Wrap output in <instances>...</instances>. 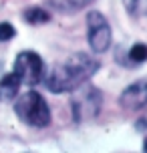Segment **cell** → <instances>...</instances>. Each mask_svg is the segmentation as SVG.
Segmentation results:
<instances>
[{
	"label": "cell",
	"instance_id": "1",
	"mask_svg": "<svg viewBox=\"0 0 147 153\" xmlns=\"http://www.w3.org/2000/svg\"><path fill=\"white\" fill-rule=\"evenodd\" d=\"M99 71V62L85 53H77L59 62L47 76V89L50 93H73L85 85Z\"/></svg>",
	"mask_w": 147,
	"mask_h": 153
},
{
	"label": "cell",
	"instance_id": "2",
	"mask_svg": "<svg viewBox=\"0 0 147 153\" xmlns=\"http://www.w3.org/2000/svg\"><path fill=\"white\" fill-rule=\"evenodd\" d=\"M14 113L22 123L30 127H47L50 123V109L42 95L36 91H26L22 93L14 103Z\"/></svg>",
	"mask_w": 147,
	"mask_h": 153
},
{
	"label": "cell",
	"instance_id": "3",
	"mask_svg": "<svg viewBox=\"0 0 147 153\" xmlns=\"http://www.w3.org/2000/svg\"><path fill=\"white\" fill-rule=\"evenodd\" d=\"M75 95L71 99V109H73V117L77 123L89 121L97 117L103 107V95L99 89H95L91 85H81L79 89H75Z\"/></svg>",
	"mask_w": 147,
	"mask_h": 153
},
{
	"label": "cell",
	"instance_id": "4",
	"mask_svg": "<svg viewBox=\"0 0 147 153\" xmlns=\"http://www.w3.org/2000/svg\"><path fill=\"white\" fill-rule=\"evenodd\" d=\"M87 38H89V46L93 53H105L111 46V24L105 16L91 10L87 12Z\"/></svg>",
	"mask_w": 147,
	"mask_h": 153
},
{
	"label": "cell",
	"instance_id": "5",
	"mask_svg": "<svg viewBox=\"0 0 147 153\" xmlns=\"http://www.w3.org/2000/svg\"><path fill=\"white\" fill-rule=\"evenodd\" d=\"M20 79L22 85H28V87H34V85L40 83L42 79V73H45V62L40 59V54L32 53V51H22L18 53L14 61V71Z\"/></svg>",
	"mask_w": 147,
	"mask_h": 153
},
{
	"label": "cell",
	"instance_id": "6",
	"mask_svg": "<svg viewBox=\"0 0 147 153\" xmlns=\"http://www.w3.org/2000/svg\"><path fill=\"white\" fill-rule=\"evenodd\" d=\"M119 105L125 111H139L147 105V76L131 83L119 97Z\"/></svg>",
	"mask_w": 147,
	"mask_h": 153
},
{
	"label": "cell",
	"instance_id": "7",
	"mask_svg": "<svg viewBox=\"0 0 147 153\" xmlns=\"http://www.w3.org/2000/svg\"><path fill=\"white\" fill-rule=\"evenodd\" d=\"M20 79L16 73H10V75H4L0 79V101H12L18 95V89H20Z\"/></svg>",
	"mask_w": 147,
	"mask_h": 153
},
{
	"label": "cell",
	"instance_id": "8",
	"mask_svg": "<svg viewBox=\"0 0 147 153\" xmlns=\"http://www.w3.org/2000/svg\"><path fill=\"white\" fill-rule=\"evenodd\" d=\"M24 20L28 24H45L50 20V14H48L45 8H39V6H30L24 10Z\"/></svg>",
	"mask_w": 147,
	"mask_h": 153
},
{
	"label": "cell",
	"instance_id": "9",
	"mask_svg": "<svg viewBox=\"0 0 147 153\" xmlns=\"http://www.w3.org/2000/svg\"><path fill=\"white\" fill-rule=\"evenodd\" d=\"M50 6H54L56 10H62V12H75V10H81L83 6H87L89 2L93 0H48Z\"/></svg>",
	"mask_w": 147,
	"mask_h": 153
},
{
	"label": "cell",
	"instance_id": "10",
	"mask_svg": "<svg viewBox=\"0 0 147 153\" xmlns=\"http://www.w3.org/2000/svg\"><path fill=\"white\" fill-rule=\"evenodd\" d=\"M129 61L133 65H141V62L147 61V45L143 42H137V45L131 46V51H129Z\"/></svg>",
	"mask_w": 147,
	"mask_h": 153
},
{
	"label": "cell",
	"instance_id": "11",
	"mask_svg": "<svg viewBox=\"0 0 147 153\" xmlns=\"http://www.w3.org/2000/svg\"><path fill=\"white\" fill-rule=\"evenodd\" d=\"M14 34H16V30L10 22H0V40H2V42L14 38Z\"/></svg>",
	"mask_w": 147,
	"mask_h": 153
},
{
	"label": "cell",
	"instance_id": "12",
	"mask_svg": "<svg viewBox=\"0 0 147 153\" xmlns=\"http://www.w3.org/2000/svg\"><path fill=\"white\" fill-rule=\"evenodd\" d=\"M137 2H139V0H123V6H125V10L133 14V12L137 10Z\"/></svg>",
	"mask_w": 147,
	"mask_h": 153
},
{
	"label": "cell",
	"instance_id": "13",
	"mask_svg": "<svg viewBox=\"0 0 147 153\" xmlns=\"http://www.w3.org/2000/svg\"><path fill=\"white\" fill-rule=\"evenodd\" d=\"M137 8H141V12L147 16V0H139L137 2Z\"/></svg>",
	"mask_w": 147,
	"mask_h": 153
},
{
	"label": "cell",
	"instance_id": "14",
	"mask_svg": "<svg viewBox=\"0 0 147 153\" xmlns=\"http://www.w3.org/2000/svg\"><path fill=\"white\" fill-rule=\"evenodd\" d=\"M145 125H147V121H145V119H141V121L137 123V129H141V131H143V129H147Z\"/></svg>",
	"mask_w": 147,
	"mask_h": 153
},
{
	"label": "cell",
	"instance_id": "15",
	"mask_svg": "<svg viewBox=\"0 0 147 153\" xmlns=\"http://www.w3.org/2000/svg\"><path fill=\"white\" fill-rule=\"evenodd\" d=\"M143 149H145V151H147V139H145V141H143Z\"/></svg>",
	"mask_w": 147,
	"mask_h": 153
}]
</instances>
